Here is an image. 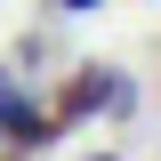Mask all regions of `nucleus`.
<instances>
[{
  "instance_id": "1",
  "label": "nucleus",
  "mask_w": 161,
  "mask_h": 161,
  "mask_svg": "<svg viewBox=\"0 0 161 161\" xmlns=\"http://www.w3.org/2000/svg\"><path fill=\"white\" fill-rule=\"evenodd\" d=\"M0 137H16V145L57 137V113H40V105H32V89H24L8 64H0Z\"/></svg>"
},
{
  "instance_id": "2",
  "label": "nucleus",
  "mask_w": 161,
  "mask_h": 161,
  "mask_svg": "<svg viewBox=\"0 0 161 161\" xmlns=\"http://www.w3.org/2000/svg\"><path fill=\"white\" fill-rule=\"evenodd\" d=\"M57 8H64V16H89V8H105V0H57Z\"/></svg>"
},
{
  "instance_id": "3",
  "label": "nucleus",
  "mask_w": 161,
  "mask_h": 161,
  "mask_svg": "<svg viewBox=\"0 0 161 161\" xmlns=\"http://www.w3.org/2000/svg\"><path fill=\"white\" fill-rule=\"evenodd\" d=\"M8 161H32V153H8Z\"/></svg>"
}]
</instances>
